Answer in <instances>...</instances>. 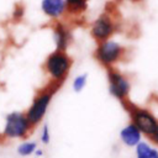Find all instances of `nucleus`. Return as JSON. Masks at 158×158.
I'll return each mask as SVG.
<instances>
[{"label": "nucleus", "mask_w": 158, "mask_h": 158, "mask_svg": "<svg viewBox=\"0 0 158 158\" xmlns=\"http://www.w3.org/2000/svg\"><path fill=\"white\" fill-rule=\"evenodd\" d=\"M70 68H72V58L67 54L65 51H57V49H54L52 53L47 56L43 64V69L46 74L56 85H59L65 80Z\"/></svg>", "instance_id": "f257e3e1"}, {"label": "nucleus", "mask_w": 158, "mask_h": 158, "mask_svg": "<svg viewBox=\"0 0 158 158\" xmlns=\"http://www.w3.org/2000/svg\"><path fill=\"white\" fill-rule=\"evenodd\" d=\"M32 125L30 123L27 116L22 111H11L6 114L2 136L6 139H23L31 132Z\"/></svg>", "instance_id": "f03ea898"}, {"label": "nucleus", "mask_w": 158, "mask_h": 158, "mask_svg": "<svg viewBox=\"0 0 158 158\" xmlns=\"http://www.w3.org/2000/svg\"><path fill=\"white\" fill-rule=\"evenodd\" d=\"M56 89H57L56 86L43 89L33 98L31 105L28 106V109L25 112L30 123L32 125V127L37 126L44 118V116L48 111V107L51 105V101L53 99V95L56 93Z\"/></svg>", "instance_id": "7ed1b4c3"}, {"label": "nucleus", "mask_w": 158, "mask_h": 158, "mask_svg": "<svg viewBox=\"0 0 158 158\" xmlns=\"http://www.w3.org/2000/svg\"><path fill=\"white\" fill-rule=\"evenodd\" d=\"M122 104L131 116V122L141 131L142 135L151 136L153 133L156 126H157V122H158L157 117L148 109L132 105L127 100Z\"/></svg>", "instance_id": "20e7f679"}, {"label": "nucleus", "mask_w": 158, "mask_h": 158, "mask_svg": "<svg viewBox=\"0 0 158 158\" xmlns=\"http://www.w3.org/2000/svg\"><path fill=\"white\" fill-rule=\"evenodd\" d=\"M123 54H125L123 46L110 38L102 42H99L95 49L96 60L106 68H112L116 63H118L122 59Z\"/></svg>", "instance_id": "39448f33"}, {"label": "nucleus", "mask_w": 158, "mask_h": 158, "mask_svg": "<svg viewBox=\"0 0 158 158\" xmlns=\"http://www.w3.org/2000/svg\"><path fill=\"white\" fill-rule=\"evenodd\" d=\"M107 80H109V91L110 94L120 100L121 102H125L127 100V96L131 90V83L127 79L126 75H123L121 72L107 68Z\"/></svg>", "instance_id": "423d86ee"}, {"label": "nucleus", "mask_w": 158, "mask_h": 158, "mask_svg": "<svg viewBox=\"0 0 158 158\" xmlns=\"http://www.w3.org/2000/svg\"><path fill=\"white\" fill-rule=\"evenodd\" d=\"M115 28L116 26L112 19L107 15H101L91 23L90 33L95 41L102 42L105 40H109L112 36V33L115 32Z\"/></svg>", "instance_id": "0eeeda50"}, {"label": "nucleus", "mask_w": 158, "mask_h": 158, "mask_svg": "<svg viewBox=\"0 0 158 158\" xmlns=\"http://www.w3.org/2000/svg\"><path fill=\"white\" fill-rule=\"evenodd\" d=\"M41 10L47 17L58 20L67 11V4L65 0H41Z\"/></svg>", "instance_id": "6e6552de"}, {"label": "nucleus", "mask_w": 158, "mask_h": 158, "mask_svg": "<svg viewBox=\"0 0 158 158\" xmlns=\"http://www.w3.org/2000/svg\"><path fill=\"white\" fill-rule=\"evenodd\" d=\"M52 32H53V41H54L56 49L57 51H67V48L70 43V40H72L69 28L64 23L57 22L53 26Z\"/></svg>", "instance_id": "1a4fd4ad"}, {"label": "nucleus", "mask_w": 158, "mask_h": 158, "mask_svg": "<svg viewBox=\"0 0 158 158\" xmlns=\"http://www.w3.org/2000/svg\"><path fill=\"white\" fill-rule=\"evenodd\" d=\"M120 139L127 147H136L142 141V133L132 122H130L121 128Z\"/></svg>", "instance_id": "9d476101"}, {"label": "nucleus", "mask_w": 158, "mask_h": 158, "mask_svg": "<svg viewBox=\"0 0 158 158\" xmlns=\"http://www.w3.org/2000/svg\"><path fill=\"white\" fill-rule=\"evenodd\" d=\"M135 148L136 158H158V149L147 142L141 141Z\"/></svg>", "instance_id": "9b49d317"}, {"label": "nucleus", "mask_w": 158, "mask_h": 158, "mask_svg": "<svg viewBox=\"0 0 158 158\" xmlns=\"http://www.w3.org/2000/svg\"><path fill=\"white\" fill-rule=\"evenodd\" d=\"M37 148H38L37 142H35V141H22L17 146L16 152L21 157H30V156H33L35 154V151Z\"/></svg>", "instance_id": "f8f14e48"}, {"label": "nucleus", "mask_w": 158, "mask_h": 158, "mask_svg": "<svg viewBox=\"0 0 158 158\" xmlns=\"http://www.w3.org/2000/svg\"><path fill=\"white\" fill-rule=\"evenodd\" d=\"M86 83H88V75L85 73L83 74H78L74 77L73 81H72V88L75 93H80L85 89L86 86Z\"/></svg>", "instance_id": "ddd939ff"}, {"label": "nucleus", "mask_w": 158, "mask_h": 158, "mask_svg": "<svg viewBox=\"0 0 158 158\" xmlns=\"http://www.w3.org/2000/svg\"><path fill=\"white\" fill-rule=\"evenodd\" d=\"M86 1L88 0H65V4L67 9L70 10L72 12H79L85 7Z\"/></svg>", "instance_id": "4468645a"}, {"label": "nucleus", "mask_w": 158, "mask_h": 158, "mask_svg": "<svg viewBox=\"0 0 158 158\" xmlns=\"http://www.w3.org/2000/svg\"><path fill=\"white\" fill-rule=\"evenodd\" d=\"M40 142L44 146L49 144V142H51V130H49L48 125L42 126L41 132H40Z\"/></svg>", "instance_id": "2eb2a0df"}, {"label": "nucleus", "mask_w": 158, "mask_h": 158, "mask_svg": "<svg viewBox=\"0 0 158 158\" xmlns=\"http://www.w3.org/2000/svg\"><path fill=\"white\" fill-rule=\"evenodd\" d=\"M149 137H151V139L153 141V143H154V144H158V122H157V126H156V128H154L153 133H152Z\"/></svg>", "instance_id": "dca6fc26"}, {"label": "nucleus", "mask_w": 158, "mask_h": 158, "mask_svg": "<svg viewBox=\"0 0 158 158\" xmlns=\"http://www.w3.org/2000/svg\"><path fill=\"white\" fill-rule=\"evenodd\" d=\"M14 16L21 17V16H22V9H21V7H16L15 11H14Z\"/></svg>", "instance_id": "f3484780"}, {"label": "nucleus", "mask_w": 158, "mask_h": 158, "mask_svg": "<svg viewBox=\"0 0 158 158\" xmlns=\"http://www.w3.org/2000/svg\"><path fill=\"white\" fill-rule=\"evenodd\" d=\"M35 156H36V158H41V157L43 156V151H42L41 148H37V149L35 151Z\"/></svg>", "instance_id": "a211bd4d"}, {"label": "nucleus", "mask_w": 158, "mask_h": 158, "mask_svg": "<svg viewBox=\"0 0 158 158\" xmlns=\"http://www.w3.org/2000/svg\"><path fill=\"white\" fill-rule=\"evenodd\" d=\"M118 1H125V0H118Z\"/></svg>", "instance_id": "6ab92c4d"}]
</instances>
